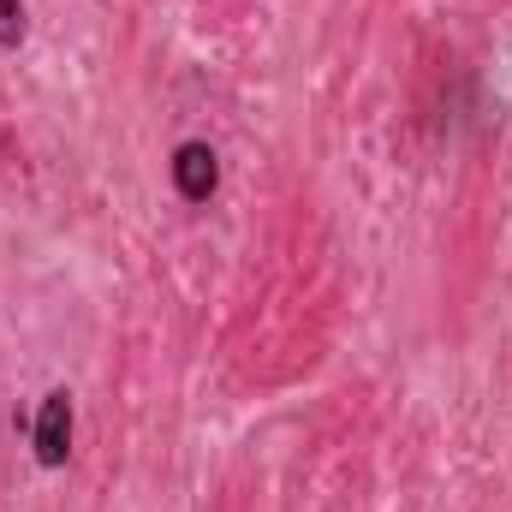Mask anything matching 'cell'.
Segmentation results:
<instances>
[{
    "label": "cell",
    "instance_id": "3957f363",
    "mask_svg": "<svg viewBox=\"0 0 512 512\" xmlns=\"http://www.w3.org/2000/svg\"><path fill=\"white\" fill-rule=\"evenodd\" d=\"M24 42V0H0V48Z\"/></svg>",
    "mask_w": 512,
    "mask_h": 512
},
{
    "label": "cell",
    "instance_id": "6da1fadb",
    "mask_svg": "<svg viewBox=\"0 0 512 512\" xmlns=\"http://www.w3.org/2000/svg\"><path fill=\"white\" fill-rule=\"evenodd\" d=\"M30 441H36V465H48V471L66 465V453H72V393L66 387H54L42 399L36 423H30Z\"/></svg>",
    "mask_w": 512,
    "mask_h": 512
},
{
    "label": "cell",
    "instance_id": "7a4b0ae2",
    "mask_svg": "<svg viewBox=\"0 0 512 512\" xmlns=\"http://www.w3.org/2000/svg\"><path fill=\"white\" fill-rule=\"evenodd\" d=\"M215 185H221L215 149H209V143H179V149H173V191H179L185 203H209Z\"/></svg>",
    "mask_w": 512,
    "mask_h": 512
}]
</instances>
